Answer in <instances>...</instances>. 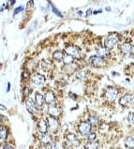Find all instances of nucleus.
<instances>
[{
  "instance_id": "obj_36",
  "label": "nucleus",
  "mask_w": 134,
  "mask_h": 149,
  "mask_svg": "<svg viewBox=\"0 0 134 149\" xmlns=\"http://www.w3.org/2000/svg\"><path fill=\"white\" fill-rule=\"evenodd\" d=\"M14 3H15V0H11V5H13Z\"/></svg>"
},
{
  "instance_id": "obj_37",
  "label": "nucleus",
  "mask_w": 134,
  "mask_h": 149,
  "mask_svg": "<svg viewBox=\"0 0 134 149\" xmlns=\"http://www.w3.org/2000/svg\"><path fill=\"white\" fill-rule=\"evenodd\" d=\"M1 119H2V116L0 115V121H1Z\"/></svg>"
},
{
  "instance_id": "obj_7",
  "label": "nucleus",
  "mask_w": 134,
  "mask_h": 149,
  "mask_svg": "<svg viewBox=\"0 0 134 149\" xmlns=\"http://www.w3.org/2000/svg\"><path fill=\"white\" fill-rule=\"evenodd\" d=\"M121 53L125 56H129L132 53V45L129 42H125L120 46Z\"/></svg>"
},
{
  "instance_id": "obj_21",
  "label": "nucleus",
  "mask_w": 134,
  "mask_h": 149,
  "mask_svg": "<svg viewBox=\"0 0 134 149\" xmlns=\"http://www.w3.org/2000/svg\"><path fill=\"white\" fill-rule=\"evenodd\" d=\"M85 149H98L99 148V143L98 142H90L85 145Z\"/></svg>"
},
{
  "instance_id": "obj_20",
  "label": "nucleus",
  "mask_w": 134,
  "mask_h": 149,
  "mask_svg": "<svg viewBox=\"0 0 134 149\" xmlns=\"http://www.w3.org/2000/svg\"><path fill=\"white\" fill-rule=\"evenodd\" d=\"M63 57H64V53L60 51V50H56V51H55L53 54V58L56 61H62Z\"/></svg>"
},
{
  "instance_id": "obj_27",
  "label": "nucleus",
  "mask_w": 134,
  "mask_h": 149,
  "mask_svg": "<svg viewBox=\"0 0 134 149\" xmlns=\"http://www.w3.org/2000/svg\"><path fill=\"white\" fill-rule=\"evenodd\" d=\"M41 65H42L43 68H44V70H48L49 69V66L51 65V64H50V63L46 62V61H42V62H41Z\"/></svg>"
},
{
  "instance_id": "obj_35",
  "label": "nucleus",
  "mask_w": 134,
  "mask_h": 149,
  "mask_svg": "<svg viewBox=\"0 0 134 149\" xmlns=\"http://www.w3.org/2000/svg\"><path fill=\"white\" fill-rule=\"evenodd\" d=\"M101 11H94V14H97V13H100Z\"/></svg>"
},
{
  "instance_id": "obj_6",
  "label": "nucleus",
  "mask_w": 134,
  "mask_h": 149,
  "mask_svg": "<svg viewBox=\"0 0 134 149\" xmlns=\"http://www.w3.org/2000/svg\"><path fill=\"white\" fill-rule=\"evenodd\" d=\"M47 126H48L49 130L53 133H55L58 130V122L55 117H50L47 118Z\"/></svg>"
},
{
  "instance_id": "obj_3",
  "label": "nucleus",
  "mask_w": 134,
  "mask_h": 149,
  "mask_svg": "<svg viewBox=\"0 0 134 149\" xmlns=\"http://www.w3.org/2000/svg\"><path fill=\"white\" fill-rule=\"evenodd\" d=\"M119 104L123 106L134 105V94H126L119 100Z\"/></svg>"
},
{
  "instance_id": "obj_17",
  "label": "nucleus",
  "mask_w": 134,
  "mask_h": 149,
  "mask_svg": "<svg viewBox=\"0 0 134 149\" xmlns=\"http://www.w3.org/2000/svg\"><path fill=\"white\" fill-rule=\"evenodd\" d=\"M125 145L128 148H134V137L129 136L125 140Z\"/></svg>"
},
{
  "instance_id": "obj_12",
  "label": "nucleus",
  "mask_w": 134,
  "mask_h": 149,
  "mask_svg": "<svg viewBox=\"0 0 134 149\" xmlns=\"http://www.w3.org/2000/svg\"><path fill=\"white\" fill-rule=\"evenodd\" d=\"M97 56H99L101 58L105 59L110 57V51L108 49H106L105 47H99L97 49Z\"/></svg>"
},
{
  "instance_id": "obj_15",
  "label": "nucleus",
  "mask_w": 134,
  "mask_h": 149,
  "mask_svg": "<svg viewBox=\"0 0 134 149\" xmlns=\"http://www.w3.org/2000/svg\"><path fill=\"white\" fill-rule=\"evenodd\" d=\"M44 104V96H42L41 93H36L35 97V104L38 108H41L43 106Z\"/></svg>"
},
{
  "instance_id": "obj_14",
  "label": "nucleus",
  "mask_w": 134,
  "mask_h": 149,
  "mask_svg": "<svg viewBox=\"0 0 134 149\" xmlns=\"http://www.w3.org/2000/svg\"><path fill=\"white\" fill-rule=\"evenodd\" d=\"M38 129L39 131L42 134H45L48 131V126H47V122L44 119H39L38 122Z\"/></svg>"
},
{
  "instance_id": "obj_9",
  "label": "nucleus",
  "mask_w": 134,
  "mask_h": 149,
  "mask_svg": "<svg viewBox=\"0 0 134 149\" xmlns=\"http://www.w3.org/2000/svg\"><path fill=\"white\" fill-rule=\"evenodd\" d=\"M25 105H26V108H27V110L30 112L31 114L33 115H37L39 113V110H38V107L36 106V104L35 103L33 102L32 100H26L25 102Z\"/></svg>"
},
{
  "instance_id": "obj_29",
  "label": "nucleus",
  "mask_w": 134,
  "mask_h": 149,
  "mask_svg": "<svg viewBox=\"0 0 134 149\" xmlns=\"http://www.w3.org/2000/svg\"><path fill=\"white\" fill-rule=\"evenodd\" d=\"M23 9V7H22V6H20V7H18V8H16V9L14 11V15L18 14V13L21 12Z\"/></svg>"
},
{
  "instance_id": "obj_33",
  "label": "nucleus",
  "mask_w": 134,
  "mask_h": 149,
  "mask_svg": "<svg viewBox=\"0 0 134 149\" xmlns=\"http://www.w3.org/2000/svg\"><path fill=\"white\" fill-rule=\"evenodd\" d=\"M0 109L1 110H7V107H5L3 104H0Z\"/></svg>"
},
{
  "instance_id": "obj_26",
  "label": "nucleus",
  "mask_w": 134,
  "mask_h": 149,
  "mask_svg": "<svg viewBox=\"0 0 134 149\" xmlns=\"http://www.w3.org/2000/svg\"><path fill=\"white\" fill-rule=\"evenodd\" d=\"M88 141L89 142H94V141H95L96 140V138H97V136H96V133H89L88 134Z\"/></svg>"
},
{
  "instance_id": "obj_5",
  "label": "nucleus",
  "mask_w": 134,
  "mask_h": 149,
  "mask_svg": "<svg viewBox=\"0 0 134 149\" xmlns=\"http://www.w3.org/2000/svg\"><path fill=\"white\" fill-rule=\"evenodd\" d=\"M117 95H118V91L113 87H109L105 92V96L107 98V100L109 101H115L116 99Z\"/></svg>"
},
{
  "instance_id": "obj_1",
  "label": "nucleus",
  "mask_w": 134,
  "mask_h": 149,
  "mask_svg": "<svg viewBox=\"0 0 134 149\" xmlns=\"http://www.w3.org/2000/svg\"><path fill=\"white\" fill-rule=\"evenodd\" d=\"M119 41V36L115 33L110 34V35L106 37L105 41H104V47L106 49H111L113 48H115V46L117 45V43Z\"/></svg>"
},
{
  "instance_id": "obj_31",
  "label": "nucleus",
  "mask_w": 134,
  "mask_h": 149,
  "mask_svg": "<svg viewBox=\"0 0 134 149\" xmlns=\"http://www.w3.org/2000/svg\"><path fill=\"white\" fill-rule=\"evenodd\" d=\"M4 149H14L13 148L11 145H9V144H6L5 146H4Z\"/></svg>"
},
{
  "instance_id": "obj_24",
  "label": "nucleus",
  "mask_w": 134,
  "mask_h": 149,
  "mask_svg": "<svg viewBox=\"0 0 134 149\" xmlns=\"http://www.w3.org/2000/svg\"><path fill=\"white\" fill-rule=\"evenodd\" d=\"M49 3H50V5H51V9H52V11H53V13H55V14L56 16H58V17H60V18H62V17H63L62 13L60 12V11H58V9L55 8V5H53L52 3L50 2V1H49Z\"/></svg>"
},
{
  "instance_id": "obj_16",
  "label": "nucleus",
  "mask_w": 134,
  "mask_h": 149,
  "mask_svg": "<svg viewBox=\"0 0 134 149\" xmlns=\"http://www.w3.org/2000/svg\"><path fill=\"white\" fill-rule=\"evenodd\" d=\"M67 139H68V142L72 145H78L79 144V140L77 139V137L74 134L69 133L67 135Z\"/></svg>"
},
{
  "instance_id": "obj_8",
  "label": "nucleus",
  "mask_w": 134,
  "mask_h": 149,
  "mask_svg": "<svg viewBox=\"0 0 134 149\" xmlns=\"http://www.w3.org/2000/svg\"><path fill=\"white\" fill-rule=\"evenodd\" d=\"M91 131V125L89 122H82L79 125V131L82 135H88Z\"/></svg>"
},
{
  "instance_id": "obj_32",
  "label": "nucleus",
  "mask_w": 134,
  "mask_h": 149,
  "mask_svg": "<svg viewBox=\"0 0 134 149\" xmlns=\"http://www.w3.org/2000/svg\"><path fill=\"white\" fill-rule=\"evenodd\" d=\"M92 14V11H91V9H87V11H86V17H88V16H90V15H91Z\"/></svg>"
},
{
  "instance_id": "obj_19",
  "label": "nucleus",
  "mask_w": 134,
  "mask_h": 149,
  "mask_svg": "<svg viewBox=\"0 0 134 149\" xmlns=\"http://www.w3.org/2000/svg\"><path fill=\"white\" fill-rule=\"evenodd\" d=\"M39 140H41V142L43 144H51V137L49 136V135H47L46 133L45 134H42L41 138H39Z\"/></svg>"
},
{
  "instance_id": "obj_28",
  "label": "nucleus",
  "mask_w": 134,
  "mask_h": 149,
  "mask_svg": "<svg viewBox=\"0 0 134 149\" xmlns=\"http://www.w3.org/2000/svg\"><path fill=\"white\" fill-rule=\"evenodd\" d=\"M129 121L134 125V113H129Z\"/></svg>"
},
{
  "instance_id": "obj_34",
  "label": "nucleus",
  "mask_w": 134,
  "mask_h": 149,
  "mask_svg": "<svg viewBox=\"0 0 134 149\" xmlns=\"http://www.w3.org/2000/svg\"><path fill=\"white\" fill-rule=\"evenodd\" d=\"M9 90H11V84L8 83V89H7V91H9Z\"/></svg>"
},
{
  "instance_id": "obj_2",
  "label": "nucleus",
  "mask_w": 134,
  "mask_h": 149,
  "mask_svg": "<svg viewBox=\"0 0 134 149\" xmlns=\"http://www.w3.org/2000/svg\"><path fill=\"white\" fill-rule=\"evenodd\" d=\"M65 51L68 55H70L73 58H80L81 57V50L76 46H68L65 49Z\"/></svg>"
},
{
  "instance_id": "obj_30",
  "label": "nucleus",
  "mask_w": 134,
  "mask_h": 149,
  "mask_svg": "<svg viewBox=\"0 0 134 149\" xmlns=\"http://www.w3.org/2000/svg\"><path fill=\"white\" fill-rule=\"evenodd\" d=\"M51 149H61V148H60V146L56 143H53L51 144Z\"/></svg>"
},
{
  "instance_id": "obj_11",
  "label": "nucleus",
  "mask_w": 134,
  "mask_h": 149,
  "mask_svg": "<svg viewBox=\"0 0 134 149\" xmlns=\"http://www.w3.org/2000/svg\"><path fill=\"white\" fill-rule=\"evenodd\" d=\"M60 113H61V110H60V108L56 105H50L48 107V114L50 115V117H57L60 116Z\"/></svg>"
},
{
  "instance_id": "obj_13",
  "label": "nucleus",
  "mask_w": 134,
  "mask_h": 149,
  "mask_svg": "<svg viewBox=\"0 0 134 149\" xmlns=\"http://www.w3.org/2000/svg\"><path fill=\"white\" fill-rule=\"evenodd\" d=\"M55 94H53V91H51V90L47 91L44 95L45 103L48 104H52L55 103Z\"/></svg>"
},
{
  "instance_id": "obj_25",
  "label": "nucleus",
  "mask_w": 134,
  "mask_h": 149,
  "mask_svg": "<svg viewBox=\"0 0 134 149\" xmlns=\"http://www.w3.org/2000/svg\"><path fill=\"white\" fill-rule=\"evenodd\" d=\"M99 123V120H98V118L97 117H89V124L91 125H93V126H96L97 124Z\"/></svg>"
},
{
  "instance_id": "obj_22",
  "label": "nucleus",
  "mask_w": 134,
  "mask_h": 149,
  "mask_svg": "<svg viewBox=\"0 0 134 149\" xmlns=\"http://www.w3.org/2000/svg\"><path fill=\"white\" fill-rule=\"evenodd\" d=\"M8 135V131H7L6 127L4 126H0V139L1 140H5Z\"/></svg>"
},
{
  "instance_id": "obj_23",
  "label": "nucleus",
  "mask_w": 134,
  "mask_h": 149,
  "mask_svg": "<svg viewBox=\"0 0 134 149\" xmlns=\"http://www.w3.org/2000/svg\"><path fill=\"white\" fill-rule=\"evenodd\" d=\"M86 76V72L85 70H79L76 73V77L78 79H85Z\"/></svg>"
},
{
  "instance_id": "obj_4",
  "label": "nucleus",
  "mask_w": 134,
  "mask_h": 149,
  "mask_svg": "<svg viewBox=\"0 0 134 149\" xmlns=\"http://www.w3.org/2000/svg\"><path fill=\"white\" fill-rule=\"evenodd\" d=\"M89 62L92 65L96 66V67H100V66H103L105 64V59L101 58L99 56H91L89 58Z\"/></svg>"
},
{
  "instance_id": "obj_18",
  "label": "nucleus",
  "mask_w": 134,
  "mask_h": 149,
  "mask_svg": "<svg viewBox=\"0 0 134 149\" xmlns=\"http://www.w3.org/2000/svg\"><path fill=\"white\" fill-rule=\"evenodd\" d=\"M62 61L63 63H65V65H67V64H71L74 63V58L70 55H68V54H64V57H63Z\"/></svg>"
},
{
  "instance_id": "obj_10",
  "label": "nucleus",
  "mask_w": 134,
  "mask_h": 149,
  "mask_svg": "<svg viewBox=\"0 0 134 149\" xmlns=\"http://www.w3.org/2000/svg\"><path fill=\"white\" fill-rule=\"evenodd\" d=\"M32 83L34 84L36 86H41L42 84H44L45 82V77L44 76H42V74H36L34 76H32Z\"/></svg>"
}]
</instances>
